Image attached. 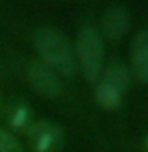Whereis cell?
<instances>
[{"label":"cell","instance_id":"obj_4","mask_svg":"<svg viewBox=\"0 0 148 152\" xmlns=\"http://www.w3.org/2000/svg\"><path fill=\"white\" fill-rule=\"evenodd\" d=\"M27 78L29 83L32 84L33 90L37 94L43 95V97L56 98L62 92V84L57 73L41 60H35L30 64Z\"/></svg>","mask_w":148,"mask_h":152},{"label":"cell","instance_id":"obj_10","mask_svg":"<svg viewBox=\"0 0 148 152\" xmlns=\"http://www.w3.org/2000/svg\"><path fill=\"white\" fill-rule=\"evenodd\" d=\"M11 124L14 128H19V130H22L24 127L29 124V109L26 106H18L14 109L13 116H11Z\"/></svg>","mask_w":148,"mask_h":152},{"label":"cell","instance_id":"obj_11","mask_svg":"<svg viewBox=\"0 0 148 152\" xmlns=\"http://www.w3.org/2000/svg\"><path fill=\"white\" fill-rule=\"evenodd\" d=\"M143 147H145V151L148 152V136L145 138V140H143Z\"/></svg>","mask_w":148,"mask_h":152},{"label":"cell","instance_id":"obj_9","mask_svg":"<svg viewBox=\"0 0 148 152\" xmlns=\"http://www.w3.org/2000/svg\"><path fill=\"white\" fill-rule=\"evenodd\" d=\"M0 152H24V149L11 133L0 128Z\"/></svg>","mask_w":148,"mask_h":152},{"label":"cell","instance_id":"obj_1","mask_svg":"<svg viewBox=\"0 0 148 152\" xmlns=\"http://www.w3.org/2000/svg\"><path fill=\"white\" fill-rule=\"evenodd\" d=\"M35 46L41 62L51 66L57 75L72 78L76 71L75 52L62 32L53 27H43L35 35Z\"/></svg>","mask_w":148,"mask_h":152},{"label":"cell","instance_id":"obj_6","mask_svg":"<svg viewBox=\"0 0 148 152\" xmlns=\"http://www.w3.org/2000/svg\"><path fill=\"white\" fill-rule=\"evenodd\" d=\"M131 73L142 84H148V28L135 33L131 45Z\"/></svg>","mask_w":148,"mask_h":152},{"label":"cell","instance_id":"obj_5","mask_svg":"<svg viewBox=\"0 0 148 152\" xmlns=\"http://www.w3.org/2000/svg\"><path fill=\"white\" fill-rule=\"evenodd\" d=\"M131 27V13L124 5H112L102 16V33L108 40L118 41Z\"/></svg>","mask_w":148,"mask_h":152},{"label":"cell","instance_id":"obj_8","mask_svg":"<svg viewBox=\"0 0 148 152\" xmlns=\"http://www.w3.org/2000/svg\"><path fill=\"white\" fill-rule=\"evenodd\" d=\"M94 95H95L97 103L104 109H107V111H115V109H118L119 106H121V103H123V94L118 92L116 89L104 84V83L97 84Z\"/></svg>","mask_w":148,"mask_h":152},{"label":"cell","instance_id":"obj_2","mask_svg":"<svg viewBox=\"0 0 148 152\" xmlns=\"http://www.w3.org/2000/svg\"><path fill=\"white\" fill-rule=\"evenodd\" d=\"M75 56L89 83L99 79L104 64V38L95 27L86 26L76 35Z\"/></svg>","mask_w":148,"mask_h":152},{"label":"cell","instance_id":"obj_7","mask_svg":"<svg viewBox=\"0 0 148 152\" xmlns=\"http://www.w3.org/2000/svg\"><path fill=\"white\" fill-rule=\"evenodd\" d=\"M131 81H132L131 70L119 60H112L105 66V70L102 71V76H100V83L116 89L123 95L127 92Z\"/></svg>","mask_w":148,"mask_h":152},{"label":"cell","instance_id":"obj_3","mask_svg":"<svg viewBox=\"0 0 148 152\" xmlns=\"http://www.w3.org/2000/svg\"><path fill=\"white\" fill-rule=\"evenodd\" d=\"M29 146L32 152H57L64 144V132L50 121H40L29 127Z\"/></svg>","mask_w":148,"mask_h":152}]
</instances>
